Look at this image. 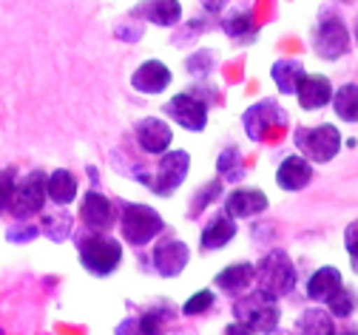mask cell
I'll return each instance as SVG.
<instances>
[{
    "mask_svg": "<svg viewBox=\"0 0 358 335\" xmlns=\"http://www.w3.org/2000/svg\"><path fill=\"white\" fill-rule=\"evenodd\" d=\"M324 307H327V313L333 315V318H350L352 313H355V307H358V299H355V293L350 290V287H338V290L324 301Z\"/></svg>",
    "mask_w": 358,
    "mask_h": 335,
    "instance_id": "cell-29",
    "label": "cell"
},
{
    "mask_svg": "<svg viewBox=\"0 0 358 335\" xmlns=\"http://www.w3.org/2000/svg\"><path fill=\"white\" fill-rule=\"evenodd\" d=\"M80 222L85 230L108 233L117 224V208L103 190H88L80 199Z\"/></svg>",
    "mask_w": 358,
    "mask_h": 335,
    "instance_id": "cell-10",
    "label": "cell"
},
{
    "mask_svg": "<svg viewBox=\"0 0 358 335\" xmlns=\"http://www.w3.org/2000/svg\"><path fill=\"white\" fill-rule=\"evenodd\" d=\"M253 281L259 290H264L273 299H285L296 290V264L287 256V250L273 248L267 250L256 264H253Z\"/></svg>",
    "mask_w": 358,
    "mask_h": 335,
    "instance_id": "cell-2",
    "label": "cell"
},
{
    "mask_svg": "<svg viewBox=\"0 0 358 335\" xmlns=\"http://www.w3.org/2000/svg\"><path fill=\"white\" fill-rule=\"evenodd\" d=\"M74 248H77L83 270L97 276V278H106V276L117 273L120 264H122V242L114 236H108V233L85 230V233L74 236Z\"/></svg>",
    "mask_w": 358,
    "mask_h": 335,
    "instance_id": "cell-1",
    "label": "cell"
},
{
    "mask_svg": "<svg viewBox=\"0 0 358 335\" xmlns=\"http://www.w3.org/2000/svg\"><path fill=\"white\" fill-rule=\"evenodd\" d=\"M341 284H344V278H341V270H338V267H319L316 273L307 278L304 293H307L310 301L324 304V301L338 290Z\"/></svg>",
    "mask_w": 358,
    "mask_h": 335,
    "instance_id": "cell-22",
    "label": "cell"
},
{
    "mask_svg": "<svg viewBox=\"0 0 358 335\" xmlns=\"http://www.w3.org/2000/svg\"><path fill=\"white\" fill-rule=\"evenodd\" d=\"M344 248H347V253H350V259H352V267H355V273H358V219H352V222L344 227Z\"/></svg>",
    "mask_w": 358,
    "mask_h": 335,
    "instance_id": "cell-35",
    "label": "cell"
},
{
    "mask_svg": "<svg viewBox=\"0 0 358 335\" xmlns=\"http://www.w3.org/2000/svg\"><path fill=\"white\" fill-rule=\"evenodd\" d=\"M299 332H310V335H333L336 332V318L327 313V307H310L299 315L296 321Z\"/></svg>",
    "mask_w": 358,
    "mask_h": 335,
    "instance_id": "cell-26",
    "label": "cell"
},
{
    "mask_svg": "<svg viewBox=\"0 0 358 335\" xmlns=\"http://www.w3.org/2000/svg\"><path fill=\"white\" fill-rule=\"evenodd\" d=\"M330 106H333L338 120L358 122V83H344L341 88H336Z\"/></svg>",
    "mask_w": 358,
    "mask_h": 335,
    "instance_id": "cell-25",
    "label": "cell"
},
{
    "mask_svg": "<svg viewBox=\"0 0 358 335\" xmlns=\"http://www.w3.org/2000/svg\"><path fill=\"white\" fill-rule=\"evenodd\" d=\"M117 224H120V236L122 242L134 245V248H145L154 238L165 230V222L159 216V211H154L151 205L143 202H122L117 211Z\"/></svg>",
    "mask_w": 358,
    "mask_h": 335,
    "instance_id": "cell-3",
    "label": "cell"
},
{
    "mask_svg": "<svg viewBox=\"0 0 358 335\" xmlns=\"http://www.w3.org/2000/svg\"><path fill=\"white\" fill-rule=\"evenodd\" d=\"M313 52L322 60H338L350 52V31L344 26V20L327 15L324 20H319L316 34H313Z\"/></svg>",
    "mask_w": 358,
    "mask_h": 335,
    "instance_id": "cell-9",
    "label": "cell"
},
{
    "mask_svg": "<svg viewBox=\"0 0 358 335\" xmlns=\"http://www.w3.org/2000/svg\"><path fill=\"white\" fill-rule=\"evenodd\" d=\"M171 83H173V71L162 60H145L137 71L131 74V88L140 91V94H148V97L168 91Z\"/></svg>",
    "mask_w": 358,
    "mask_h": 335,
    "instance_id": "cell-17",
    "label": "cell"
},
{
    "mask_svg": "<svg viewBox=\"0 0 358 335\" xmlns=\"http://www.w3.org/2000/svg\"><path fill=\"white\" fill-rule=\"evenodd\" d=\"M333 91L336 88H333L330 77H324V74H307L304 71V77L299 80L293 97L299 100V106L304 111H319V108H327L330 106Z\"/></svg>",
    "mask_w": 358,
    "mask_h": 335,
    "instance_id": "cell-15",
    "label": "cell"
},
{
    "mask_svg": "<svg viewBox=\"0 0 358 335\" xmlns=\"http://www.w3.org/2000/svg\"><path fill=\"white\" fill-rule=\"evenodd\" d=\"M293 142L304 159H310L313 165H327L338 157L341 151V134L336 125L322 122V125H301L293 134Z\"/></svg>",
    "mask_w": 358,
    "mask_h": 335,
    "instance_id": "cell-5",
    "label": "cell"
},
{
    "mask_svg": "<svg viewBox=\"0 0 358 335\" xmlns=\"http://www.w3.org/2000/svg\"><path fill=\"white\" fill-rule=\"evenodd\" d=\"M134 136H137V145L151 154V157H159L171 148V142H173V128L159 120V117H145L140 120L137 125H134Z\"/></svg>",
    "mask_w": 358,
    "mask_h": 335,
    "instance_id": "cell-13",
    "label": "cell"
},
{
    "mask_svg": "<svg viewBox=\"0 0 358 335\" xmlns=\"http://www.w3.org/2000/svg\"><path fill=\"white\" fill-rule=\"evenodd\" d=\"M355 43H358V26H355Z\"/></svg>",
    "mask_w": 358,
    "mask_h": 335,
    "instance_id": "cell-39",
    "label": "cell"
},
{
    "mask_svg": "<svg viewBox=\"0 0 358 335\" xmlns=\"http://www.w3.org/2000/svg\"><path fill=\"white\" fill-rule=\"evenodd\" d=\"M271 77H273L279 94H287V97H293L299 80L304 77V63H301V60H293V57L276 60V63L271 66Z\"/></svg>",
    "mask_w": 358,
    "mask_h": 335,
    "instance_id": "cell-23",
    "label": "cell"
},
{
    "mask_svg": "<svg viewBox=\"0 0 358 335\" xmlns=\"http://www.w3.org/2000/svg\"><path fill=\"white\" fill-rule=\"evenodd\" d=\"M253 284V264L250 262H236V264H228L225 270H219L213 276V287L219 293L225 296H242L245 290H250Z\"/></svg>",
    "mask_w": 358,
    "mask_h": 335,
    "instance_id": "cell-20",
    "label": "cell"
},
{
    "mask_svg": "<svg viewBox=\"0 0 358 335\" xmlns=\"http://www.w3.org/2000/svg\"><path fill=\"white\" fill-rule=\"evenodd\" d=\"M199 3H202V9H205L208 15H219V12H225L228 0H199Z\"/></svg>",
    "mask_w": 358,
    "mask_h": 335,
    "instance_id": "cell-37",
    "label": "cell"
},
{
    "mask_svg": "<svg viewBox=\"0 0 358 335\" xmlns=\"http://www.w3.org/2000/svg\"><path fill=\"white\" fill-rule=\"evenodd\" d=\"M234 318L248 332H273L279 327V321H282L279 299L267 296L264 290H259V287H253V290H245L234 301Z\"/></svg>",
    "mask_w": 358,
    "mask_h": 335,
    "instance_id": "cell-4",
    "label": "cell"
},
{
    "mask_svg": "<svg viewBox=\"0 0 358 335\" xmlns=\"http://www.w3.org/2000/svg\"><path fill=\"white\" fill-rule=\"evenodd\" d=\"M37 236H40V222H31V219H15L6 230V238L15 245H26Z\"/></svg>",
    "mask_w": 358,
    "mask_h": 335,
    "instance_id": "cell-30",
    "label": "cell"
},
{
    "mask_svg": "<svg viewBox=\"0 0 358 335\" xmlns=\"http://www.w3.org/2000/svg\"><path fill=\"white\" fill-rule=\"evenodd\" d=\"M188 171H191V154L168 148L165 154H159V162H157L154 173L145 176L143 182L154 190L157 197H171V194H176V190H179V185L185 182Z\"/></svg>",
    "mask_w": 358,
    "mask_h": 335,
    "instance_id": "cell-7",
    "label": "cell"
},
{
    "mask_svg": "<svg viewBox=\"0 0 358 335\" xmlns=\"http://www.w3.org/2000/svg\"><path fill=\"white\" fill-rule=\"evenodd\" d=\"M71 233H74V216L66 213V211L40 219V236L52 238V242H66Z\"/></svg>",
    "mask_w": 358,
    "mask_h": 335,
    "instance_id": "cell-27",
    "label": "cell"
},
{
    "mask_svg": "<svg viewBox=\"0 0 358 335\" xmlns=\"http://www.w3.org/2000/svg\"><path fill=\"white\" fill-rule=\"evenodd\" d=\"M216 171L222 182H242L245 179V157L239 148H225L216 159Z\"/></svg>",
    "mask_w": 358,
    "mask_h": 335,
    "instance_id": "cell-28",
    "label": "cell"
},
{
    "mask_svg": "<svg viewBox=\"0 0 358 335\" xmlns=\"http://www.w3.org/2000/svg\"><path fill=\"white\" fill-rule=\"evenodd\" d=\"M185 69H188V74H194V77H208V74L216 69V52L202 49V52L191 55V57L185 60Z\"/></svg>",
    "mask_w": 358,
    "mask_h": 335,
    "instance_id": "cell-32",
    "label": "cell"
},
{
    "mask_svg": "<svg viewBox=\"0 0 358 335\" xmlns=\"http://www.w3.org/2000/svg\"><path fill=\"white\" fill-rule=\"evenodd\" d=\"M213 304H216V293H213V290H199V293H194V296L182 304V315H188V318L205 315L208 310H213Z\"/></svg>",
    "mask_w": 358,
    "mask_h": 335,
    "instance_id": "cell-31",
    "label": "cell"
},
{
    "mask_svg": "<svg viewBox=\"0 0 358 335\" xmlns=\"http://www.w3.org/2000/svg\"><path fill=\"white\" fill-rule=\"evenodd\" d=\"M285 122H287V114H285L273 100L253 103V106L242 114L245 134H248V139H253V142H262L267 134H271V128L285 125Z\"/></svg>",
    "mask_w": 358,
    "mask_h": 335,
    "instance_id": "cell-11",
    "label": "cell"
},
{
    "mask_svg": "<svg viewBox=\"0 0 358 335\" xmlns=\"http://www.w3.org/2000/svg\"><path fill=\"white\" fill-rule=\"evenodd\" d=\"M222 190H225V182H222V179H213V182L202 185L199 194H196V199H194V205H191V213H202L210 202H216V199L222 197Z\"/></svg>",
    "mask_w": 358,
    "mask_h": 335,
    "instance_id": "cell-33",
    "label": "cell"
},
{
    "mask_svg": "<svg viewBox=\"0 0 358 335\" xmlns=\"http://www.w3.org/2000/svg\"><path fill=\"white\" fill-rule=\"evenodd\" d=\"M219 26L231 40H250L256 34V23H253V12L250 9H234L228 15H222Z\"/></svg>",
    "mask_w": 358,
    "mask_h": 335,
    "instance_id": "cell-24",
    "label": "cell"
},
{
    "mask_svg": "<svg viewBox=\"0 0 358 335\" xmlns=\"http://www.w3.org/2000/svg\"><path fill=\"white\" fill-rule=\"evenodd\" d=\"M15 182H17L15 168H0V213H6V208H9V197L15 190Z\"/></svg>",
    "mask_w": 358,
    "mask_h": 335,
    "instance_id": "cell-34",
    "label": "cell"
},
{
    "mask_svg": "<svg viewBox=\"0 0 358 335\" xmlns=\"http://www.w3.org/2000/svg\"><path fill=\"white\" fill-rule=\"evenodd\" d=\"M236 233H239V224H236L234 216H228L225 211L213 213L208 219V224L202 227V236H199L202 250H222V248H228L236 238Z\"/></svg>",
    "mask_w": 358,
    "mask_h": 335,
    "instance_id": "cell-18",
    "label": "cell"
},
{
    "mask_svg": "<svg viewBox=\"0 0 358 335\" xmlns=\"http://www.w3.org/2000/svg\"><path fill=\"white\" fill-rule=\"evenodd\" d=\"M117 37H120V40H128V43L140 40V37H143V26H140V20H137V26H117Z\"/></svg>",
    "mask_w": 358,
    "mask_h": 335,
    "instance_id": "cell-36",
    "label": "cell"
},
{
    "mask_svg": "<svg viewBox=\"0 0 358 335\" xmlns=\"http://www.w3.org/2000/svg\"><path fill=\"white\" fill-rule=\"evenodd\" d=\"M271 208L267 194L259 187H236L225 197V213L234 219H253Z\"/></svg>",
    "mask_w": 358,
    "mask_h": 335,
    "instance_id": "cell-16",
    "label": "cell"
},
{
    "mask_svg": "<svg viewBox=\"0 0 358 335\" xmlns=\"http://www.w3.org/2000/svg\"><path fill=\"white\" fill-rule=\"evenodd\" d=\"M151 262L162 278H176L191 262V248L182 242V238H162V242L154 245Z\"/></svg>",
    "mask_w": 358,
    "mask_h": 335,
    "instance_id": "cell-12",
    "label": "cell"
},
{
    "mask_svg": "<svg viewBox=\"0 0 358 335\" xmlns=\"http://www.w3.org/2000/svg\"><path fill=\"white\" fill-rule=\"evenodd\" d=\"M77 194L80 182L69 168H55L52 173H46V197L57 208H69L71 202H77Z\"/></svg>",
    "mask_w": 358,
    "mask_h": 335,
    "instance_id": "cell-21",
    "label": "cell"
},
{
    "mask_svg": "<svg viewBox=\"0 0 358 335\" xmlns=\"http://www.w3.org/2000/svg\"><path fill=\"white\" fill-rule=\"evenodd\" d=\"M46 202H49V197H46V173L43 171H29L15 182L6 213L12 219H34V216L43 213Z\"/></svg>",
    "mask_w": 358,
    "mask_h": 335,
    "instance_id": "cell-6",
    "label": "cell"
},
{
    "mask_svg": "<svg viewBox=\"0 0 358 335\" xmlns=\"http://www.w3.org/2000/svg\"><path fill=\"white\" fill-rule=\"evenodd\" d=\"M134 20H145L159 29H173L182 23V3L179 0H143L131 9Z\"/></svg>",
    "mask_w": 358,
    "mask_h": 335,
    "instance_id": "cell-14",
    "label": "cell"
},
{
    "mask_svg": "<svg viewBox=\"0 0 358 335\" xmlns=\"http://www.w3.org/2000/svg\"><path fill=\"white\" fill-rule=\"evenodd\" d=\"M162 111H165V117L173 120L179 128L194 131V134L205 131V125H208V103L199 100L196 94H191V91L173 94V97L162 106Z\"/></svg>",
    "mask_w": 358,
    "mask_h": 335,
    "instance_id": "cell-8",
    "label": "cell"
},
{
    "mask_svg": "<svg viewBox=\"0 0 358 335\" xmlns=\"http://www.w3.org/2000/svg\"><path fill=\"white\" fill-rule=\"evenodd\" d=\"M338 3H355V0H338Z\"/></svg>",
    "mask_w": 358,
    "mask_h": 335,
    "instance_id": "cell-38",
    "label": "cell"
},
{
    "mask_svg": "<svg viewBox=\"0 0 358 335\" xmlns=\"http://www.w3.org/2000/svg\"><path fill=\"white\" fill-rule=\"evenodd\" d=\"M310 182H313V162L304 159L301 154L285 157L282 165L276 168V185L282 190H290V194H296V190H304Z\"/></svg>",
    "mask_w": 358,
    "mask_h": 335,
    "instance_id": "cell-19",
    "label": "cell"
}]
</instances>
